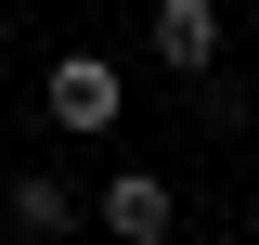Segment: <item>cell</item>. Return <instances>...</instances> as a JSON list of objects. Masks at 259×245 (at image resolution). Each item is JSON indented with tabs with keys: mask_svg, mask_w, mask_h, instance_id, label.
I'll list each match as a JSON object with an SVG mask.
<instances>
[{
	"mask_svg": "<svg viewBox=\"0 0 259 245\" xmlns=\"http://www.w3.org/2000/svg\"><path fill=\"white\" fill-rule=\"evenodd\" d=\"M143 39H156L168 78H207V65H221V0H156V13H143Z\"/></svg>",
	"mask_w": 259,
	"mask_h": 245,
	"instance_id": "obj_3",
	"label": "cell"
},
{
	"mask_svg": "<svg viewBox=\"0 0 259 245\" xmlns=\"http://www.w3.org/2000/svg\"><path fill=\"white\" fill-rule=\"evenodd\" d=\"M0 232L65 245V232H78V181H65V168H13V194H0Z\"/></svg>",
	"mask_w": 259,
	"mask_h": 245,
	"instance_id": "obj_4",
	"label": "cell"
},
{
	"mask_svg": "<svg viewBox=\"0 0 259 245\" xmlns=\"http://www.w3.org/2000/svg\"><path fill=\"white\" fill-rule=\"evenodd\" d=\"M91 219H104L117 245H168V232H182V194H168L156 168H117V181L91 194Z\"/></svg>",
	"mask_w": 259,
	"mask_h": 245,
	"instance_id": "obj_2",
	"label": "cell"
},
{
	"mask_svg": "<svg viewBox=\"0 0 259 245\" xmlns=\"http://www.w3.org/2000/svg\"><path fill=\"white\" fill-rule=\"evenodd\" d=\"M39 116L65 129V142H104V129L130 116V78L104 52H52V78H39Z\"/></svg>",
	"mask_w": 259,
	"mask_h": 245,
	"instance_id": "obj_1",
	"label": "cell"
},
{
	"mask_svg": "<svg viewBox=\"0 0 259 245\" xmlns=\"http://www.w3.org/2000/svg\"><path fill=\"white\" fill-rule=\"evenodd\" d=\"M194 116H207V129H246L259 103H246V78H221V65H207V78H194Z\"/></svg>",
	"mask_w": 259,
	"mask_h": 245,
	"instance_id": "obj_5",
	"label": "cell"
},
{
	"mask_svg": "<svg viewBox=\"0 0 259 245\" xmlns=\"http://www.w3.org/2000/svg\"><path fill=\"white\" fill-rule=\"evenodd\" d=\"M0 52H13V13H0Z\"/></svg>",
	"mask_w": 259,
	"mask_h": 245,
	"instance_id": "obj_6",
	"label": "cell"
}]
</instances>
